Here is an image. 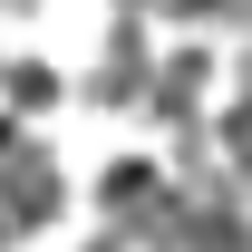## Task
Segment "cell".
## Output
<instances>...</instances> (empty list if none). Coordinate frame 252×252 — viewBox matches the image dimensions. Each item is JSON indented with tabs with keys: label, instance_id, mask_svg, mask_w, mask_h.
I'll return each mask as SVG.
<instances>
[{
	"label": "cell",
	"instance_id": "1",
	"mask_svg": "<svg viewBox=\"0 0 252 252\" xmlns=\"http://www.w3.org/2000/svg\"><path fill=\"white\" fill-rule=\"evenodd\" d=\"M10 78V107H49V68H0Z\"/></svg>",
	"mask_w": 252,
	"mask_h": 252
}]
</instances>
